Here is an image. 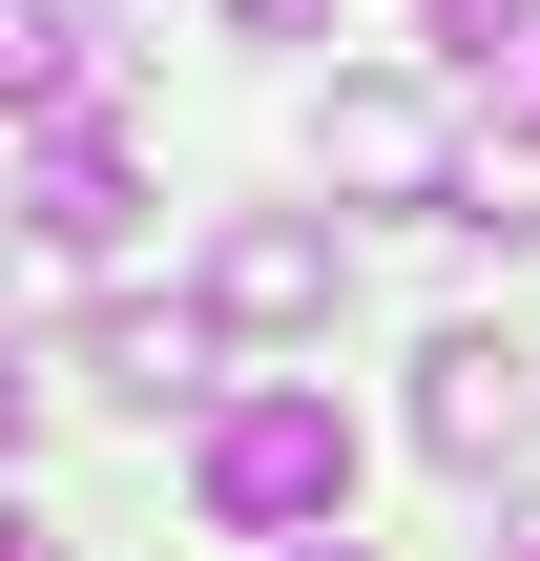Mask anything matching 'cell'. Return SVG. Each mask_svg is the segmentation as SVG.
<instances>
[{
  "label": "cell",
  "mask_w": 540,
  "mask_h": 561,
  "mask_svg": "<svg viewBox=\"0 0 540 561\" xmlns=\"http://www.w3.org/2000/svg\"><path fill=\"white\" fill-rule=\"evenodd\" d=\"M187 500H208L229 541H291L312 561V520L354 500V416H333L312 375H271V396H229V416L187 437Z\"/></svg>",
  "instance_id": "6da1fadb"
},
{
  "label": "cell",
  "mask_w": 540,
  "mask_h": 561,
  "mask_svg": "<svg viewBox=\"0 0 540 561\" xmlns=\"http://www.w3.org/2000/svg\"><path fill=\"white\" fill-rule=\"evenodd\" d=\"M312 312H333V229L312 208H250L208 250V333H312Z\"/></svg>",
  "instance_id": "7a4b0ae2"
},
{
  "label": "cell",
  "mask_w": 540,
  "mask_h": 561,
  "mask_svg": "<svg viewBox=\"0 0 540 561\" xmlns=\"http://www.w3.org/2000/svg\"><path fill=\"white\" fill-rule=\"evenodd\" d=\"M458 146H437V104L416 83H333V187H375V208H416Z\"/></svg>",
  "instance_id": "3957f363"
},
{
  "label": "cell",
  "mask_w": 540,
  "mask_h": 561,
  "mask_svg": "<svg viewBox=\"0 0 540 561\" xmlns=\"http://www.w3.org/2000/svg\"><path fill=\"white\" fill-rule=\"evenodd\" d=\"M21 229L83 271V250H125V167H104V125H42L21 146Z\"/></svg>",
  "instance_id": "277c9868"
},
{
  "label": "cell",
  "mask_w": 540,
  "mask_h": 561,
  "mask_svg": "<svg viewBox=\"0 0 540 561\" xmlns=\"http://www.w3.org/2000/svg\"><path fill=\"white\" fill-rule=\"evenodd\" d=\"M520 416H540V375H520V354H499V333H437V396H416V437H437V458L479 479V458H499Z\"/></svg>",
  "instance_id": "5b68a950"
},
{
  "label": "cell",
  "mask_w": 540,
  "mask_h": 561,
  "mask_svg": "<svg viewBox=\"0 0 540 561\" xmlns=\"http://www.w3.org/2000/svg\"><path fill=\"white\" fill-rule=\"evenodd\" d=\"M0 83H21V125H83V104H104V42H83V0H0Z\"/></svg>",
  "instance_id": "8992f818"
},
{
  "label": "cell",
  "mask_w": 540,
  "mask_h": 561,
  "mask_svg": "<svg viewBox=\"0 0 540 561\" xmlns=\"http://www.w3.org/2000/svg\"><path fill=\"white\" fill-rule=\"evenodd\" d=\"M520 42H540V0H437V62H458V83H499Z\"/></svg>",
  "instance_id": "52a82bcc"
},
{
  "label": "cell",
  "mask_w": 540,
  "mask_h": 561,
  "mask_svg": "<svg viewBox=\"0 0 540 561\" xmlns=\"http://www.w3.org/2000/svg\"><path fill=\"white\" fill-rule=\"evenodd\" d=\"M458 229H499V250H520V229H540V167H458Z\"/></svg>",
  "instance_id": "ba28073f"
},
{
  "label": "cell",
  "mask_w": 540,
  "mask_h": 561,
  "mask_svg": "<svg viewBox=\"0 0 540 561\" xmlns=\"http://www.w3.org/2000/svg\"><path fill=\"white\" fill-rule=\"evenodd\" d=\"M479 104H499V125H520V167H540V42H520V62H499V83H479Z\"/></svg>",
  "instance_id": "9c48e42d"
},
{
  "label": "cell",
  "mask_w": 540,
  "mask_h": 561,
  "mask_svg": "<svg viewBox=\"0 0 540 561\" xmlns=\"http://www.w3.org/2000/svg\"><path fill=\"white\" fill-rule=\"evenodd\" d=\"M229 21H250V42H291V21H333V0H229Z\"/></svg>",
  "instance_id": "30bf717a"
},
{
  "label": "cell",
  "mask_w": 540,
  "mask_h": 561,
  "mask_svg": "<svg viewBox=\"0 0 540 561\" xmlns=\"http://www.w3.org/2000/svg\"><path fill=\"white\" fill-rule=\"evenodd\" d=\"M499 561H540V520H499Z\"/></svg>",
  "instance_id": "8fae6325"
},
{
  "label": "cell",
  "mask_w": 540,
  "mask_h": 561,
  "mask_svg": "<svg viewBox=\"0 0 540 561\" xmlns=\"http://www.w3.org/2000/svg\"><path fill=\"white\" fill-rule=\"evenodd\" d=\"M312 561H354V541H312Z\"/></svg>",
  "instance_id": "7c38bea8"
}]
</instances>
